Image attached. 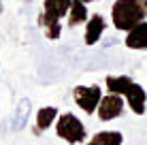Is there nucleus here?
Masks as SVG:
<instances>
[{
	"instance_id": "f257e3e1",
	"label": "nucleus",
	"mask_w": 147,
	"mask_h": 145,
	"mask_svg": "<svg viewBox=\"0 0 147 145\" xmlns=\"http://www.w3.org/2000/svg\"><path fill=\"white\" fill-rule=\"evenodd\" d=\"M73 0H43V11L38 13L36 24L43 28L45 38L58 41L62 36V22L66 19Z\"/></svg>"
},
{
	"instance_id": "f03ea898",
	"label": "nucleus",
	"mask_w": 147,
	"mask_h": 145,
	"mask_svg": "<svg viewBox=\"0 0 147 145\" xmlns=\"http://www.w3.org/2000/svg\"><path fill=\"white\" fill-rule=\"evenodd\" d=\"M147 19V11L139 0H115L111 4V24L119 32H130Z\"/></svg>"
},
{
	"instance_id": "7ed1b4c3",
	"label": "nucleus",
	"mask_w": 147,
	"mask_h": 145,
	"mask_svg": "<svg viewBox=\"0 0 147 145\" xmlns=\"http://www.w3.org/2000/svg\"><path fill=\"white\" fill-rule=\"evenodd\" d=\"M53 128H55L58 139H62V141H66L70 145H79V143H83L85 139H88V128H85V124L70 111L60 113L58 119H55V124H53Z\"/></svg>"
},
{
	"instance_id": "20e7f679",
	"label": "nucleus",
	"mask_w": 147,
	"mask_h": 145,
	"mask_svg": "<svg viewBox=\"0 0 147 145\" xmlns=\"http://www.w3.org/2000/svg\"><path fill=\"white\" fill-rule=\"evenodd\" d=\"M102 96H105V94H102L100 83L75 86V88H73V100H75V105H77V107L85 113V115H94Z\"/></svg>"
},
{
	"instance_id": "39448f33",
	"label": "nucleus",
	"mask_w": 147,
	"mask_h": 145,
	"mask_svg": "<svg viewBox=\"0 0 147 145\" xmlns=\"http://www.w3.org/2000/svg\"><path fill=\"white\" fill-rule=\"evenodd\" d=\"M126 109V98L119 96V94H111L107 92L102 98H100V105L96 109V115H98L100 122H113L117 119Z\"/></svg>"
},
{
	"instance_id": "423d86ee",
	"label": "nucleus",
	"mask_w": 147,
	"mask_h": 145,
	"mask_svg": "<svg viewBox=\"0 0 147 145\" xmlns=\"http://www.w3.org/2000/svg\"><path fill=\"white\" fill-rule=\"evenodd\" d=\"M105 30H107V19H105V15L92 13L90 19L85 22V26H83V43L88 45V47H94L96 43H100Z\"/></svg>"
},
{
	"instance_id": "0eeeda50",
	"label": "nucleus",
	"mask_w": 147,
	"mask_h": 145,
	"mask_svg": "<svg viewBox=\"0 0 147 145\" xmlns=\"http://www.w3.org/2000/svg\"><path fill=\"white\" fill-rule=\"evenodd\" d=\"M121 96L126 98V105L130 107V111H132L134 115H143L145 113V109H147V92H145V88L141 86V83L132 81L124 90Z\"/></svg>"
},
{
	"instance_id": "6e6552de",
	"label": "nucleus",
	"mask_w": 147,
	"mask_h": 145,
	"mask_svg": "<svg viewBox=\"0 0 147 145\" xmlns=\"http://www.w3.org/2000/svg\"><path fill=\"white\" fill-rule=\"evenodd\" d=\"M124 45L132 51H147V19L134 26L130 32H126Z\"/></svg>"
},
{
	"instance_id": "1a4fd4ad",
	"label": "nucleus",
	"mask_w": 147,
	"mask_h": 145,
	"mask_svg": "<svg viewBox=\"0 0 147 145\" xmlns=\"http://www.w3.org/2000/svg\"><path fill=\"white\" fill-rule=\"evenodd\" d=\"M90 19V11H88V4L83 0H73L70 2V11L66 15V28H79L85 26V22Z\"/></svg>"
},
{
	"instance_id": "9d476101",
	"label": "nucleus",
	"mask_w": 147,
	"mask_h": 145,
	"mask_svg": "<svg viewBox=\"0 0 147 145\" xmlns=\"http://www.w3.org/2000/svg\"><path fill=\"white\" fill-rule=\"evenodd\" d=\"M30 115H32V103H30V98L24 96V98H19L17 107H15V115H13V122H11L13 132H22L26 128Z\"/></svg>"
},
{
	"instance_id": "9b49d317",
	"label": "nucleus",
	"mask_w": 147,
	"mask_h": 145,
	"mask_svg": "<svg viewBox=\"0 0 147 145\" xmlns=\"http://www.w3.org/2000/svg\"><path fill=\"white\" fill-rule=\"evenodd\" d=\"M58 115H60L58 107H40L38 111H36V117H34V126H36L40 132H43V130H49V128L55 124Z\"/></svg>"
},
{
	"instance_id": "f8f14e48",
	"label": "nucleus",
	"mask_w": 147,
	"mask_h": 145,
	"mask_svg": "<svg viewBox=\"0 0 147 145\" xmlns=\"http://www.w3.org/2000/svg\"><path fill=\"white\" fill-rule=\"evenodd\" d=\"M85 145H124V134L119 130H100Z\"/></svg>"
},
{
	"instance_id": "ddd939ff",
	"label": "nucleus",
	"mask_w": 147,
	"mask_h": 145,
	"mask_svg": "<svg viewBox=\"0 0 147 145\" xmlns=\"http://www.w3.org/2000/svg\"><path fill=\"white\" fill-rule=\"evenodd\" d=\"M134 79L128 77V75H107L105 77V88H107V92L111 94H124V90L132 83Z\"/></svg>"
},
{
	"instance_id": "4468645a",
	"label": "nucleus",
	"mask_w": 147,
	"mask_h": 145,
	"mask_svg": "<svg viewBox=\"0 0 147 145\" xmlns=\"http://www.w3.org/2000/svg\"><path fill=\"white\" fill-rule=\"evenodd\" d=\"M139 2L143 4V7H145V11H147V0H139Z\"/></svg>"
},
{
	"instance_id": "2eb2a0df",
	"label": "nucleus",
	"mask_w": 147,
	"mask_h": 145,
	"mask_svg": "<svg viewBox=\"0 0 147 145\" xmlns=\"http://www.w3.org/2000/svg\"><path fill=\"white\" fill-rule=\"evenodd\" d=\"M85 4H92V2H98V0H83Z\"/></svg>"
},
{
	"instance_id": "dca6fc26",
	"label": "nucleus",
	"mask_w": 147,
	"mask_h": 145,
	"mask_svg": "<svg viewBox=\"0 0 147 145\" xmlns=\"http://www.w3.org/2000/svg\"><path fill=\"white\" fill-rule=\"evenodd\" d=\"M2 9H4V4H2V0H0V13H2Z\"/></svg>"
},
{
	"instance_id": "f3484780",
	"label": "nucleus",
	"mask_w": 147,
	"mask_h": 145,
	"mask_svg": "<svg viewBox=\"0 0 147 145\" xmlns=\"http://www.w3.org/2000/svg\"><path fill=\"white\" fill-rule=\"evenodd\" d=\"M24 2H32V0H24Z\"/></svg>"
}]
</instances>
